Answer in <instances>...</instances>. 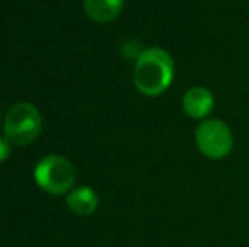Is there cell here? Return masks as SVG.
<instances>
[{
    "instance_id": "obj_1",
    "label": "cell",
    "mask_w": 249,
    "mask_h": 247,
    "mask_svg": "<svg viewBox=\"0 0 249 247\" xmlns=\"http://www.w3.org/2000/svg\"><path fill=\"white\" fill-rule=\"evenodd\" d=\"M134 85L146 97H160L170 88L175 76V63L161 48H149L138 54L134 65Z\"/></svg>"
},
{
    "instance_id": "obj_2",
    "label": "cell",
    "mask_w": 249,
    "mask_h": 247,
    "mask_svg": "<svg viewBox=\"0 0 249 247\" xmlns=\"http://www.w3.org/2000/svg\"><path fill=\"white\" fill-rule=\"evenodd\" d=\"M3 132L14 146H27L34 142L41 132V115L37 109L27 102L12 105L3 120Z\"/></svg>"
},
{
    "instance_id": "obj_3",
    "label": "cell",
    "mask_w": 249,
    "mask_h": 247,
    "mask_svg": "<svg viewBox=\"0 0 249 247\" xmlns=\"http://www.w3.org/2000/svg\"><path fill=\"white\" fill-rule=\"evenodd\" d=\"M34 180L43 191L63 195L75 183V168L66 158L51 154L43 158L34 168Z\"/></svg>"
},
{
    "instance_id": "obj_4",
    "label": "cell",
    "mask_w": 249,
    "mask_h": 247,
    "mask_svg": "<svg viewBox=\"0 0 249 247\" xmlns=\"http://www.w3.org/2000/svg\"><path fill=\"white\" fill-rule=\"evenodd\" d=\"M195 144L205 158L219 161L231 154L234 137L226 122L219 119H207L195 129Z\"/></svg>"
},
{
    "instance_id": "obj_5",
    "label": "cell",
    "mask_w": 249,
    "mask_h": 247,
    "mask_svg": "<svg viewBox=\"0 0 249 247\" xmlns=\"http://www.w3.org/2000/svg\"><path fill=\"white\" fill-rule=\"evenodd\" d=\"M183 110L188 117L195 120H202L213 110V95L209 88L203 86H192L185 92L183 95Z\"/></svg>"
},
{
    "instance_id": "obj_6",
    "label": "cell",
    "mask_w": 249,
    "mask_h": 247,
    "mask_svg": "<svg viewBox=\"0 0 249 247\" xmlns=\"http://www.w3.org/2000/svg\"><path fill=\"white\" fill-rule=\"evenodd\" d=\"M87 16L100 24L117 19L122 12L124 0H83Z\"/></svg>"
},
{
    "instance_id": "obj_7",
    "label": "cell",
    "mask_w": 249,
    "mask_h": 247,
    "mask_svg": "<svg viewBox=\"0 0 249 247\" xmlns=\"http://www.w3.org/2000/svg\"><path fill=\"white\" fill-rule=\"evenodd\" d=\"M66 203H68L70 210L76 215H92L97 210L99 205V198L97 193L89 186H80L75 188L73 191H70V195L66 197Z\"/></svg>"
},
{
    "instance_id": "obj_8",
    "label": "cell",
    "mask_w": 249,
    "mask_h": 247,
    "mask_svg": "<svg viewBox=\"0 0 249 247\" xmlns=\"http://www.w3.org/2000/svg\"><path fill=\"white\" fill-rule=\"evenodd\" d=\"M9 156H10V142L7 137L0 135V163L5 161Z\"/></svg>"
}]
</instances>
